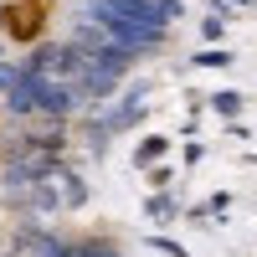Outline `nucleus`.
<instances>
[{"mask_svg":"<svg viewBox=\"0 0 257 257\" xmlns=\"http://www.w3.org/2000/svg\"><path fill=\"white\" fill-rule=\"evenodd\" d=\"M196 62H201V67H226V62H231V52H221V47H211V52H201Z\"/></svg>","mask_w":257,"mask_h":257,"instance_id":"423d86ee","label":"nucleus"},{"mask_svg":"<svg viewBox=\"0 0 257 257\" xmlns=\"http://www.w3.org/2000/svg\"><path fill=\"white\" fill-rule=\"evenodd\" d=\"M57 190H62V206H67V211H82V206H88V180H82L72 165L57 175Z\"/></svg>","mask_w":257,"mask_h":257,"instance_id":"f03ea898","label":"nucleus"},{"mask_svg":"<svg viewBox=\"0 0 257 257\" xmlns=\"http://www.w3.org/2000/svg\"><path fill=\"white\" fill-rule=\"evenodd\" d=\"M47 257H123L108 237H62Z\"/></svg>","mask_w":257,"mask_h":257,"instance_id":"f257e3e1","label":"nucleus"},{"mask_svg":"<svg viewBox=\"0 0 257 257\" xmlns=\"http://www.w3.org/2000/svg\"><path fill=\"white\" fill-rule=\"evenodd\" d=\"M144 211H149L155 221H170V216H175V201H170V196H155V201H149Z\"/></svg>","mask_w":257,"mask_h":257,"instance_id":"20e7f679","label":"nucleus"},{"mask_svg":"<svg viewBox=\"0 0 257 257\" xmlns=\"http://www.w3.org/2000/svg\"><path fill=\"white\" fill-rule=\"evenodd\" d=\"M211 103H216L221 113H237L242 108V93H211Z\"/></svg>","mask_w":257,"mask_h":257,"instance_id":"39448f33","label":"nucleus"},{"mask_svg":"<svg viewBox=\"0 0 257 257\" xmlns=\"http://www.w3.org/2000/svg\"><path fill=\"white\" fill-rule=\"evenodd\" d=\"M160 155H165V139L149 134V139H139V149H134V165H139V170H149V160H160Z\"/></svg>","mask_w":257,"mask_h":257,"instance_id":"7ed1b4c3","label":"nucleus"}]
</instances>
